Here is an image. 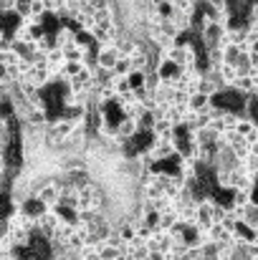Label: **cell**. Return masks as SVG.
<instances>
[{"label":"cell","instance_id":"8fae6325","mask_svg":"<svg viewBox=\"0 0 258 260\" xmlns=\"http://www.w3.org/2000/svg\"><path fill=\"white\" fill-rule=\"evenodd\" d=\"M31 3H33V0H15V5H13V15H15L18 20H25V18L31 15Z\"/></svg>","mask_w":258,"mask_h":260},{"label":"cell","instance_id":"52a82bcc","mask_svg":"<svg viewBox=\"0 0 258 260\" xmlns=\"http://www.w3.org/2000/svg\"><path fill=\"white\" fill-rule=\"evenodd\" d=\"M218 79H220V84H223V86L231 91L233 84L238 81V69H236L233 63H223V66L218 69Z\"/></svg>","mask_w":258,"mask_h":260},{"label":"cell","instance_id":"7a4b0ae2","mask_svg":"<svg viewBox=\"0 0 258 260\" xmlns=\"http://www.w3.org/2000/svg\"><path fill=\"white\" fill-rule=\"evenodd\" d=\"M61 222H64V215L59 210H46V212H41L36 217V233L41 238H46V240H53V235H56Z\"/></svg>","mask_w":258,"mask_h":260},{"label":"cell","instance_id":"9c48e42d","mask_svg":"<svg viewBox=\"0 0 258 260\" xmlns=\"http://www.w3.org/2000/svg\"><path fill=\"white\" fill-rule=\"evenodd\" d=\"M170 20L175 23V28L180 30V36H182V33H192V20H195V15H190V13H175Z\"/></svg>","mask_w":258,"mask_h":260},{"label":"cell","instance_id":"5b68a950","mask_svg":"<svg viewBox=\"0 0 258 260\" xmlns=\"http://www.w3.org/2000/svg\"><path fill=\"white\" fill-rule=\"evenodd\" d=\"M187 106H190V111L192 114H208V109L213 106V99L210 96H205V93H200V91H195V93H190V99H187Z\"/></svg>","mask_w":258,"mask_h":260},{"label":"cell","instance_id":"6da1fadb","mask_svg":"<svg viewBox=\"0 0 258 260\" xmlns=\"http://www.w3.org/2000/svg\"><path fill=\"white\" fill-rule=\"evenodd\" d=\"M61 192H64V184H61V179H53V177H43V182H41V187H38V192L33 194L43 207H48V210H56L59 205H61Z\"/></svg>","mask_w":258,"mask_h":260},{"label":"cell","instance_id":"2e32d148","mask_svg":"<svg viewBox=\"0 0 258 260\" xmlns=\"http://www.w3.org/2000/svg\"><path fill=\"white\" fill-rule=\"evenodd\" d=\"M248 154H253V157H258V142H253V144H248Z\"/></svg>","mask_w":258,"mask_h":260},{"label":"cell","instance_id":"30bf717a","mask_svg":"<svg viewBox=\"0 0 258 260\" xmlns=\"http://www.w3.org/2000/svg\"><path fill=\"white\" fill-rule=\"evenodd\" d=\"M94 51V48H91ZM64 56H66V61H84L86 56H89V51L81 48L79 43H74V46H69V48H64Z\"/></svg>","mask_w":258,"mask_h":260},{"label":"cell","instance_id":"5bb4252c","mask_svg":"<svg viewBox=\"0 0 258 260\" xmlns=\"http://www.w3.org/2000/svg\"><path fill=\"white\" fill-rule=\"evenodd\" d=\"M205 8L220 13V10H228V0H205Z\"/></svg>","mask_w":258,"mask_h":260},{"label":"cell","instance_id":"3957f363","mask_svg":"<svg viewBox=\"0 0 258 260\" xmlns=\"http://www.w3.org/2000/svg\"><path fill=\"white\" fill-rule=\"evenodd\" d=\"M76 28H74V23L71 20H66V23H59V28L53 30V46L56 48H69V46H74L76 43Z\"/></svg>","mask_w":258,"mask_h":260},{"label":"cell","instance_id":"277c9868","mask_svg":"<svg viewBox=\"0 0 258 260\" xmlns=\"http://www.w3.org/2000/svg\"><path fill=\"white\" fill-rule=\"evenodd\" d=\"M117 61H119V53H117V48L114 46H99L96 48V66L99 69H104V71H114V66H117Z\"/></svg>","mask_w":258,"mask_h":260},{"label":"cell","instance_id":"4fadbf2b","mask_svg":"<svg viewBox=\"0 0 258 260\" xmlns=\"http://www.w3.org/2000/svg\"><path fill=\"white\" fill-rule=\"evenodd\" d=\"M111 74H117V76H132V66H129V58H119Z\"/></svg>","mask_w":258,"mask_h":260},{"label":"cell","instance_id":"7c38bea8","mask_svg":"<svg viewBox=\"0 0 258 260\" xmlns=\"http://www.w3.org/2000/svg\"><path fill=\"white\" fill-rule=\"evenodd\" d=\"M223 56H225V63H233V66H236L243 53H241L238 46H223Z\"/></svg>","mask_w":258,"mask_h":260},{"label":"cell","instance_id":"9a60e30c","mask_svg":"<svg viewBox=\"0 0 258 260\" xmlns=\"http://www.w3.org/2000/svg\"><path fill=\"white\" fill-rule=\"evenodd\" d=\"M8 179V162H5V154H0V182Z\"/></svg>","mask_w":258,"mask_h":260},{"label":"cell","instance_id":"ba28073f","mask_svg":"<svg viewBox=\"0 0 258 260\" xmlns=\"http://www.w3.org/2000/svg\"><path fill=\"white\" fill-rule=\"evenodd\" d=\"M114 48H117V53H119V58H129L132 53H134V48H137V41L132 38V36H127V33H122V38L114 43Z\"/></svg>","mask_w":258,"mask_h":260},{"label":"cell","instance_id":"8992f818","mask_svg":"<svg viewBox=\"0 0 258 260\" xmlns=\"http://www.w3.org/2000/svg\"><path fill=\"white\" fill-rule=\"evenodd\" d=\"M256 202V192L253 189H236V192H231V207H248V205H253Z\"/></svg>","mask_w":258,"mask_h":260}]
</instances>
